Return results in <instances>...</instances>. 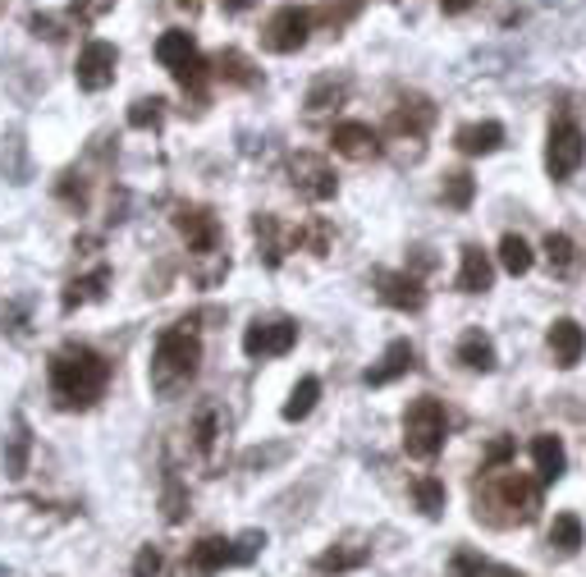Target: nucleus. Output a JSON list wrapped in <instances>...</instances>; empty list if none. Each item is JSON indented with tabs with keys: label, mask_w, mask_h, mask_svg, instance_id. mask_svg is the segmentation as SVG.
I'll list each match as a JSON object with an SVG mask.
<instances>
[{
	"label": "nucleus",
	"mask_w": 586,
	"mask_h": 577,
	"mask_svg": "<svg viewBox=\"0 0 586 577\" xmlns=\"http://www.w3.org/2000/svg\"><path fill=\"white\" fill-rule=\"evenodd\" d=\"M413 499H417L421 518H440L445 505H449V490H445L440 477H417V481H413Z\"/></svg>",
	"instance_id": "obj_32"
},
{
	"label": "nucleus",
	"mask_w": 586,
	"mask_h": 577,
	"mask_svg": "<svg viewBox=\"0 0 586 577\" xmlns=\"http://www.w3.org/2000/svg\"><path fill=\"white\" fill-rule=\"evenodd\" d=\"M514 458V440L509 436H499V440H490V449H486V464H481V472H490V468H504Z\"/></svg>",
	"instance_id": "obj_43"
},
{
	"label": "nucleus",
	"mask_w": 586,
	"mask_h": 577,
	"mask_svg": "<svg viewBox=\"0 0 586 577\" xmlns=\"http://www.w3.org/2000/svg\"><path fill=\"white\" fill-rule=\"evenodd\" d=\"M413 367H417V349H413L408 339H395V344H389V349L380 354V362L362 371V385H371V390H380V385H389V380L408 376Z\"/></svg>",
	"instance_id": "obj_18"
},
{
	"label": "nucleus",
	"mask_w": 586,
	"mask_h": 577,
	"mask_svg": "<svg viewBox=\"0 0 586 577\" xmlns=\"http://www.w3.org/2000/svg\"><path fill=\"white\" fill-rule=\"evenodd\" d=\"M56 198H60L69 211L83 216V211H88V179L78 175V170H64V175H60V183H56Z\"/></svg>",
	"instance_id": "obj_37"
},
{
	"label": "nucleus",
	"mask_w": 586,
	"mask_h": 577,
	"mask_svg": "<svg viewBox=\"0 0 586 577\" xmlns=\"http://www.w3.org/2000/svg\"><path fill=\"white\" fill-rule=\"evenodd\" d=\"M499 266H504L509 276H527L532 266H536V252L527 248L523 235H504V239H499Z\"/></svg>",
	"instance_id": "obj_34"
},
{
	"label": "nucleus",
	"mask_w": 586,
	"mask_h": 577,
	"mask_svg": "<svg viewBox=\"0 0 586 577\" xmlns=\"http://www.w3.org/2000/svg\"><path fill=\"white\" fill-rule=\"evenodd\" d=\"M545 344H550L555 367L573 371V367L582 362V354H586V330H582L573 317H559V321L550 326V335H545Z\"/></svg>",
	"instance_id": "obj_19"
},
{
	"label": "nucleus",
	"mask_w": 586,
	"mask_h": 577,
	"mask_svg": "<svg viewBox=\"0 0 586 577\" xmlns=\"http://www.w3.org/2000/svg\"><path fill=\"white\" fill-rule=\"evenodd\" d=\"M115 69H120V51L110 42H88L78 51V64H73V79L83 92H106L115 83Z\"/></svg>",
	"instance_id": "obj_11"
},
{
	"label": "nucleus",
	"mask_w": 586,
	"mask_h": 577,
	"mask_svg": "<svg viewBox=\"0 0 586 577\" xmlns=\"http://www.w3.org/2000/svg\"><path fill=\"white\" fill-rule=\"evenodd\" d=\"M129 125L133 129H161L166 125V101L161 97H138L129 106Z\"/></svg>",
	"instance_id": "obj_38"
},
{
	"label": "nucleus",
	"mask_w": 586,
	"mask_h": 577,
	"mask_svg": "<svg viewBox=\"0 0 586 577\" xmlns=\"http://www.w3.org/2000/svg\"><path fill=\"white\" fill-rule=\"evenodd\" d=\"M376 298L395 312H421L426 307V285L413 271H376Z\"/></svg>",
	"instance_id": "obj_13"
},
{
	"label": "nucleus",
	"mask_w": 586,
	"mask_h": 577,
	"mask_svg": "<svg viewBox=\"0 0 586 577\" xmlns=\"http://www.w3.org/2000/svg\"><path fill=\"white\" fill-rule=\"evenodd\" d=\"M261 546H266V531H244L239 541H234V550H239V564H252L261 555Z\"/></svg>",
	"instance_id": "obj_44"
},
{
	"label": "nucleus",
	"mask_w": 586,
	"mask_h": 577,
	"mask_svg": "<svg viewBox=\"0 0 586 577\" xmlns=\"http://www.w3.org/2000/svg\"><path fill=\"white\" fill-rule=\"evenodd\" d=\"M445 436H449V417H445V404L431 399V395H421L408 404L404 412V449L408 458H436L445 449Z\"/></svg>",
	"instance_id": "obj_4"
},
{
	"label": "nucleus",
	"mask_w": 586,
	"mask_h": 577,
	"mask_svg": "<svg viewBox=\"0 0 586 577\" xmlns=\"http://www.w3.org/2000/svg\"><path fill=\"white\" fill-rule=\"evenodd\" d=\"M586 161V133L577 120H555L545 138V175L555 183H568Z\"/></svg>",
	"instance_id": "obj_6"
},
{
	"label": "nucleus",
	"mask_w": 586,
	"mask_h": 577,
	"mask_svg": "<svg viewBox=\"0 0 586 577\" xmlns=\"http://www.w3.org/2000/svg\"><path fill=\"white\" fill-rule=\"evenodd\" d=\"M183 568L192 577H216L225 568H239V550H234V541H225V536H202V541L188 550Z\"/></svg>",
	"instance_id": "obj_17"
},
{
	"label": "nucleus",
	"mask_w": 586,
	"mask_h": 577,
	"mask_svg": "<svg viewBox=\"0 0 586 577\" xmlns=\"http://www.w3.org/2000/svg\"><path fill=\"white\" fill-rule=\"evenodd\" d=\"M532 464H536V481L540 486H555L564 472H568V454H564V440L559 436H536L532 440Z\"/></svg>",
	"instance_id": "obj_22"
},
{
	"label": "nucleus",
	"mask_w": 586,
	"mask_h": 577,
	"mask_svg": "<svg viewBox=\"0 0 586 577\" xmlns=\"http://www.w3.org/2000/svg\"><path fill=\"white\" fill-rule=\"evenodd\" d=\"M362 14V0H326L321 10H311V23H321L326 32H344Z\"/></svg>",
	"instance_id": "obj_33"
},
{
	"label": "nucleus",
	"mask_w": 586,
	"mask_h": 577,
	"mask_svg": "<svg viewBox=\"0 0 586 577\" xmlns=\"http://www.w3.org/2000/svg\"><path fill=\"white\" fill-rule=\"evenodd\" d=\"M344 101H348V79L326 73V79H317V83H311V92H307V115H311V120H321V115L339 110Z\"/></svg>",
	"instance_id": "obj_27"
},
{
	"label": "nucleus",
	"mask_w": 586,
	"mask_h": 577,
	"mask_svg": "<svg viewBox=\"0 0 586 577\" xmlns=\"http://www.w3.org/2000/svg\"><path fill=\"white\" fill-rule=\"evenodd\" d=\"M188 436H192V449H198L202 464H207V468H220V454H225V412H220L216 404H202V408H198V417H192Z\"/></svg>",
	"instance_id": "obj_15"
},
{
	"label": "nucleus",
	"mask_w": 586,
	"mask_h": 577,
	"mask_svg": "<svg viewBox=\"0 0 586 577\" xmlns=\"http://www.w3.org/2000/svg\"><path fill=\"white\" fill-rule=\"evenodd\" d=\"M454 573H458V577H523L518 568H509V564H490V559L477 555V550H458V555H454Z\"/></svg>",
	"instance_id": "obj_31"
},
{
	"label": "nucleus",
	"mask_w": 586,
	"mask_h": 577,
	"mask_svg": "<svg viewBox=\"0 0 586 577\" xmlns=\"http://www.w3.org/2000/svg\"><path fill=\"white\" fill-rule=\"evenodd\" d=\"M440 198H445V207H454V211H467V207H473V198H477V179L467 175V170H454V175H445Z\"/></svg>",
	"instance_id": "obj_36"
},
{
	"label": "nucleus",
	"mask_w": 586,
	"mask_h": 577,
	"mask_svg": "<svg viewBox=\"0 0 586 577\" xmlns=\"http://www.w3.org/2000/svg\"><path fill=\"white\" fill-rule=\"evenodd\" d=\"M289 183L302 202H330L339 192V179H335V166L326 157H317V151H294L289 157Z\"/></svg>",
	"instance_id": "obj_8"
},
{
	"label": "nucleus",
	"mask_w": 586,
	"mask_h": 577,
	"mask_svg": "<svg viewBox=\"0 0 586 577\" xmlns=\"http://www.w3.org/2000/svg\"><path fill=\"white\" fill-rule=\"evenodd\" d=\"M252 235H257V248H261L266 266H280L285 252H294V243H302V229L280 225V216H270V211L252 216Z\"/></svg>",
	"instance_id": "obj_16"
},
{
	"label": "nucleus",
	"mask_w": 586,
	"mask_h": 577,
	"mask_svg": "<svg viewBox=\"0 0 586 577\" xmlns=\"http://www.w3.org/2000/svg\"><path fill=\"white\" fill-rule=\"evenodd\" d=\"M115 10V0H69V14L78 19V23H97V19H106Z\"/></svg>",
	"instance_id": "obj_40"
},
{
	"label": "nucleus",
	"mask_w": 586,
	"mask_h": 577,
	"mask_svg": "<svg viewBox=\"0 0 586 577\" xmlns=\"http://www.w3.org/2000/svg\"><path fill=\"white\" fill-rule=\"evenodd\" d=\"M156 60H161V64L175 73V83H179L183 92H192V97L202 101V88H207V79H211V64L202 60L198 42H192V32H183V28L161 32V42H156Z\"/></svg>",
	"instance_id": "obj_5"
},
{
	"label": "nucleus",
	"mask_w": 586,
	"mask_h": 577,
	"mask_svg": "<svg viewBox=\"0 0 586 577\" xmlns=\"http://www.w3.org/2000/svg\"><path fill=\"white\" fill-rule=\"evenodd\" d=\"M161 509H166V523H183V518H188V490L179 486V477H175V472L166 477V495H161Z\"/></svg>",
	"instance_id": "obj_39"
},
{
	"label": "nucleus",
	"mask_w": 586,
	"mask_h": 577,
	"mask_svg": "<svg viewBox=\"0 0 586 577\" xmlns=\"http://www.w3.org/2000/svg\"><path fill=\"white\" fill-rule=\"evenodd\" d=\"M202 367V339L192 330V321H175L170 330H161L151 349V390L161 399L183 395Z\"/></svg>",
	"instance_id": "obj_3"
},
{
	"label": "nucleus",
	"mask_w": 586,
	"mask_h": 577,
	"mask_svg": "<svg viewBox=\"0 0 586 577\" xmlns=\"http://www.w3.org/2000/svg\"><path fill=\"white\" fill-rule=\"evenodd\" d=\"M540 252H545V271H550L555 280H577L582 276V248L568 239V235H555V229H550V235H545V243H540Z\"/></svg>",
	"instance_id": "obj_20"
},
{
	"label": "nucleus",
	"mask_w": 586,
	"mask_h": 577,
	"mask_svg": "<svg viewBox=\"0 0 586 577\" xmlns=\"http://www.w3.org/2000/svg\"><path fill=\"white\" fill-rule=\"evenodd\" d=\"M582 541H586L582 518H577V514H555V527H550V550H555V555H564V559H573V555L582 550Z\"/></svg>",
	"instance_id": "obj_30"
},
{
	"label": "nucleus",
	"mask_w": 586,
	"mask_h": 577,
	"mask_svg": "<svg viewBox=\"0 0 586 577\" xmlns=\"http://www.w3.org/2000/svg\"><path fill=\"white\" fill-rule=\"evenodd\" d=\"M161 550H156V546H142L138 550V559H133V577H161Z\"/></svg>",
	"instance_id": "obj_42"
},
{
	"label": "nucleus",
	"mask_w": 586,
	"mask_h": 577,
	"mask_svg": "<svg viewBox=\"0 0 586 577\" xmlns=\"http://www.w3.org/2000/svg\"><path fill=\"white\" fill-rule=\"evenodd\" d=\"M307 37H311V10L280 6L276 14L266 19V28H261V47L276 51V56H294V51L307 47Z\"/></svg>",
	"instance_id": "obj_9"
},
{
	"label": "nucleus",
	"mask_w": 586,
	"mask_h": 577,
	"mask_svg": "<svg viewBox=\"0 0 586 577\" xmlns=\"http://www.w3.org/2000/svg\"><path fill=\"white\" fill-rule=\"evenodd\" d=\"M330 147L339 151L344 161H376L380 151H385L380 133H376L371 125H362V120H344V125H335V129H330Z\"/></svg>",
	"instance_id": "obj_14"
},
{
	"label": "nucleus",
	"mask_w": 586,
	"mask_h": 577,
	"mask_svg": "<svg viewBox=\"0 0 586 577\" xmlns=\"http://www.w3.org/2000/svg\"><path fill=\"white\" fill-rule=\"evenodd\" d=\"M454 147L463 157H490V151L504 147V125L499 120H481V125H463L454 133Z\"/></svg>",
	"instance_id": "obj_23"
},
{
	"label": "nucleus",
	"mask_w": 586,
	"mask_h": 577,
	"mask_svg": "<svg viewBox=\"0 0 586 577\" xmlns=\"http://www.w3.org/2000/svg\"><path fill=\"white\" fill-rule=\"evenodd\" d=\"M317 399H321V380H317V376H302V380L294 385L289 404L280 408V412H285V421H302V417H311V408H317Z\"/></svg>",
	"instance_id": "obj_35"
},
{
	"label": "nucleus",
	"mask_w": 586,
	"mask_h": 577,
	"mask_svg": "<svg viewBox=\"0 0 586 577\" xmlns=\"http://www.w3.org/2000/svg\"><path fill=\"white\" fill-rule=\"evenodd\" d=\"M106 289H110V266H92L88 276H73L69 285H64V312H73V307H88V302H101L106 298Z\"/></svg>",
	"instance_id": "obj_25"
},
{
	"label": "nucleus",
	"mask_w": 586,
	"mask_h": 577,
	"mask_svg": "<svg viewBox=\"0 0 586 577\" xmlns=\"http://www.w3.org/2000/svg\"><path fill=\"white\" fill-rule=\"evenodd\" d=\"M298 344V321L289 317H257L248 330H244V354L248 358H285Z\"/></svg>",
	"instance_id": "obj_10"
},
{
	"label": "nucleus",
	"mask_w": 586,
	"mask_h": 577,
	"mask_svg": "<svg viewBox=\"0 0 586 577\" xmlns=\"http://www.w3.org/2000/svg\"><path fill=\"white\" fill-rule=\"evenodd\" d=\"M175 229L188 239L192 261H207V257H220L225 252V229H220V220H216L211 207H198V202L175 207Z\"/></svg>",
	"instance_id": "obj_7"
},
{
	"label": "nucleus",
	"mask_w": 586,
	"mask_h": 577,
	"mask_svg": "<svg viewBox=\"0 0 586 577\" xmlns=\"http://www.w3.org/2000/svg\"><path fill=\"white\" fill-rule=\"evenodd\" d=\"M110 385V362L88 349V344H64V349L51 354V399L56 408H92Z\"/></svg>",
	"instance_id": "obj_1"
},
{
	"label": "nucleus",
	"mask_w": 586,
	"mask_h": 577,
	"mask_svg": "<svg viewBox=\"0 0 586 577\" xmlns=\"http://www.w3.org/2000/svg\"><path fill=\"white\" fill-rule=\"evenodd\" d=\"M202 6H207V0H166V10H175V14H202Z\"/></svg>",
	"instance_id": "obj_45"
},
{
	"label": "nucleus",
	"mask_w": 586,
	"mask_h": 577,
	"mask_svg": "<svg viewBox=\"0 0 586 577\" xmlns=\"http://www.w3.org/2000/svg\"><path fill=\"white\" fill-rule=\"evenodd\" d=\"M431 125H436V101L431 97H404L395 110H389V133H395L399 142L421 147V138Z\"/></svg>",
	"instance_id": "obj_12"
},
{
	"label": "nucleus",
	"mask_w": 586,
	"mask_h": 577,
	"mask_svg": "<svg viewBox=\"0 0 586 577\" xmlns=\"http://www.w3.org/2000/svg\"><path fill=\"white\" fill-rule=\"evenodd\" d=\"M454 285H458V294H486V289L495 285V261H490V252L477 248V243H467Z\"/></svg>",
	"instance_id": "obj_21"
},
{
	"label": "nucleus",
	"mask_w": 586,
	"mask_h": 577,
	"mask_svg": "<svg viewBox=\"0 0 586 577\" xmlns=\"http://www.w3.org/2000/svg\"><path fill=\"white\" fill-rule=\"evenodd\" d=\"M225 6V14H244V10H252V0H220Z\"/></svg>",
	"instance_id": "obj_47"
},
{
	"label": "nucleus",
	"mask_w": 586,
	"mask_h": 577,
	"mask_svg": "<svg viewBox=\"0 0 586 577\" xmlns=\"http://www.w3.org/2000/svg\"><path fill=\"white\" fill-rule=\"evenodd\" d=\"M211 73H216V79L225 83V88H257L261 83V69L244 56V51H220L216 60H211Z\"/></svg>",
	"instance_id": "obj_24"
},
{
	"label": "nucleus",
	"mask_w": 586,
	"mask_h": 577,
	"mask_svg": "<svg viewBox=\"0 0 586 577\" xmlns=\"http://www.w3.org/2000/svg\"><path fill=\"white\" fill-rule=\"evenodd\" d=\"M458 362L467 367V371H495L499 367V358H495V339L486 335V330H463V339H458Z\"/></svg>",
	"instance_id": "obj_26"
},
{
	"label": "nucleus",
	"mask_w": 586,
	"mask_h": 577,
	"mask_svg": "<svg viewBox=\"0 0 586 577\" xmlns=\"http://www.w3.org/2000/svg\"><path fill=\"white\" fill-rule=\"evenodd\" d=\"M367 559H371V546H330L326 555H317V573L344 577V573H358Z\"/></svg>",
	"instance_id": "obj_28"
},
{
	"label": "nucleus",
	"mask_w": 586,
	"mask_h": 577,
	"mask_svg": "<svg viewBox=\"0 0 586 577\" xmlns=\"http://www.w3.org/2000/svg\"><path fill=\"white\" fill-rule=\"evenodd\" d=\"M540 514V481L518 468H490L477 486V518L490 527H527Z\"/></svg>",
	"instance_id": "obj_2"
},
{
	"label": "nucleus",
	"mask_w": 586,
	"mask_h": 577,
	"mask_svg": "<svg viewBox=\"0 0 586 577\" xmlns=\"http://www.w3.org/2000/svg\"><path fill=\"white\" fill-rule=\"evenodd\" d=\"M473 6H477V0H440V10H445V14H467Z\"/></svg>",
	"instance_id": "obj_46"
},
{
	"label": "nucleus",
	"mask_w": 586,
	"mask_h": 577,
	"mask_svg": "<svg viewBox=\"0 0 586 577\" xmlns=\"http://www.w3.org/2000/svg\"><path fill=\"white\" fill-rule=\"evenodd\" d=\"M28 458H32V431L23 417H14V431L6 436V477L10 481H19L28 472Z\"/></svg>",
	"instance_id": "obj_29"
},
{
	"label": "nucleus",
	"mask_w": 586,
	"mask_h": 577,
	"mask_svg": "<svg viewBox=\"0 0 586 577\" xmlns=\"http://www.w3.org/2000/svg\"><path fill=\"white\" fill-rule=\"evenodd\" d=\"M28 28H32V37H47V42H64V19H56V14H32L28 19Z\"/></svg>",
	"instance_id": "obj_41"
}]
</instances>
